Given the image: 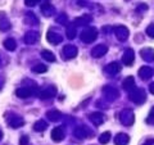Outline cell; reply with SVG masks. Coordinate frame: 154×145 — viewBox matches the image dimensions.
<instances>
[{"label":"cell","mask_w":154,"mask_h":145,"mask_svg":"<svg viewBox=\"0 0 154 145\" xmlns=\"http://www.w3.org/2000/svg\"><path fill=\"white\" fill-rule=\"evenodd\" d=\"M63 132H62V128H55V130H53V132H51V139L54 140V141H60V140H63Z\"/></svg>","instance_id":"cell-1"},{"label":"cell","mask_w":154,"mask_h":145,"mask_svg":"<svg viewBox=\"0 0 154 145\" xmlns=\"http://www.w3.org/2000/svg\"><path fill=\"white\" fill-rule=\"evenodd\" d=\"M128 141V137L125 136V134H119L117 137H116V144L117 145H126V143Z\"/></svg>","instance_id":"cell-2"},{"label":"cell","mask_w":154,"mask_h":145,"mask_svg":"<svg viewBox=\"0 0 154 145\" xmlns=\"http://www.w3.org/2000/svg\"><path fill=\"white\" fill-rule=\"evenodd\" d=\"M109 132H105V134H103V136L102 137H100V143H102V144H105V143H108L109 141Z\"/></svg>","instance_id":"cell-3"},{"label":"cell","mask_w":154,"mask_h":145,"mask_svg":"<svg viewBox=\"0 0 154 145\" xmlns=\"http://www.w3.org/2000/svg\"><path fill=\"white\" fill-rule=\"evenodd\" d=\"M46 128V125L44 122H38L37 125H35V130H37V131H42V130H45Z\"/></svg>","instance_id":"cell-4"},{"label":"cell","mask_w":154,"mask_h":145,"mask_svg":"<svg viewBox=\"0 0 154 145\" xmlns=\"http://www.w3.org/2000/svg\"><path fill=\"white\" fill-rule=\"evenodd\" d=\"M64 51L66 53H68V57H73L75 54H76V49H75V48H66V49H64Z\"/></svg>","instance_id":"cell-5"},{"label":"cell","mask_w":154,"mask_h":145,"mask_svg":"<svg viewBox=\"0 0 154 145\" xmlns=\"http://www.w3.org/2000/svg\"><path fill=\"white\" fill-rule=\"evenodd\" d=\"M5 46L8 48V49H14V46H16V44H14V41L13 40H8L7 42H5Z\"/></svg>","instance_id":"cell-6"},{"label":"cell","mask_w":154,"mask_h":145,"mask_svg":"<svg viewBox=\"0 0 154 145\" xmlns=\"http://www.w3.org/2000/svg\"><path fill=\"white\" fill-rule=\"evenodd\" d=\"M46 69V67H44V66H37V67H33V71H36V72H44Z\"/></svg>","instance_id":"cell-7"},{"label":"cell","mask_w":154,"mask_h":145,"mask_svg":"<svg viewBox=\"0 0 154 145\" xmlns=\"http://www.w3.org/2000/svg\"><path fill=\"white\" fill-rule=\"evenodd\" d=\"M44 58H46L49 60H54V57L50 54V51H44Z\"/></svg>","instance_id":"cell-8"},{"label":"cell","mask_w":154,"mask_h":145,"mask_svg":"<svg viewBox=\"0 0 154 145\" xmlns=\"http://www.w3.org/2000/svg\"><path fill=\"white\" fill-rule=\"evenodd\" d=\"M27 143H28V137L27 136H22L21 141H19V145H27Z\"/></svg>","instance_id":"cell-9"},{"label":"cell","mask_w":154,"mask_h":145,"mask_svg":"<svg viewBox=\"0 0 154 145\" xmlns=\"http://www.w3.org/2000/svg\"><path fill=\"white\" fill-rule=\"evenodd\" d=\"M2 137H3V134H2V131H0V140H2Z\"/></svg>","instance_id":"cell-10"},{"label":"cell","mask_w":154,"mask_h":145,"mask_svg":"<svg viewBox=\"0 0 154 145\" xmlns=\"http://www.w3.org/2000/svg\"><path fill=\"white\" fill-rule=\"evenodd\" d=\"M145 145H149V144H145Z\"/></svg>","instance_id":"cell-11"}]
</instances>
